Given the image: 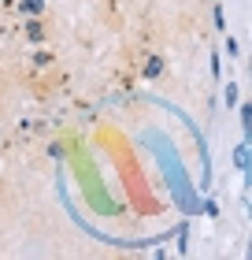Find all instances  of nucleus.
<instances>
[{"mask_svg":"<svg viewBox=\"0 0 252 260\" xmlns=\"http://www.w3.org/2000/svg\"><path fill=\"white\" fill-rule=\"evenodd\" d=\"M211 19H215V30H226V19H223V8H215V11H211Z\"/></svg>","mask_w":252,"mask_h":260,"instance_id":"0eeeda50","label":"nucleus"},{"mask_svg":"<svg viewBox=\"0 0 252 260\" xmlns=\"http://www.w3.org/2000/svg\"><path fill=\"white\" fill-rule=\"evenodd\" d=\"M26 34H30V41H41V38H45V26H41L38 19H30V22H26Z\"/></svg>","mask_w":252,"mask_h":260,"instance_id":"39448f33","label":"nucleus"},{"mask_svg":"<svg viewBox=\"0 0 252 260\" xmlns=\"http://www.w3.org/2000/svg\"><path fill=\"white\" fill-rule=\"evenodd\" d=\"M223 101H226V108H237V82H226L223 86Z\"/></svg>","mask_w":252,"mask_h":260,"instance_id":"7ed1b4c3","label":"nucleus"},{"mask_svg":"<svg viewBox=\"0 0 252 260\" xmlns=\"http://www.w3.org/2000/svg\"><path fill=\"white\" fill-rule=\"evenodd\" d=\"M248 71H252V63H248Z\"/></svg>","mask_w":252,"mask_h":260,"instance_id":"6e6552de","label":"nucleus"},{"mask_svg":"<svg viewBox=\"0 0 252 260\" xmlns=\"http://www.w3.org/2000/svg\"><path fill=\"white\" fill-rule=\"evenodd\" d=\"M163 75V60H160V56H152V60L145 63V78H160Z\"/></svg>","mask_w":252,"mask_h":260,"instance_id":"20e7f679","label":"nucleus"},{"mask_svg":"<svg viewBox=\"0 0 252 260\" xmlns=\"http://www.w3.org/2000/svg\"><path fill=\"white\" fill-rule=\"evenodd\" d=\"M241 130H245V138L252 141V101L241 104Z\"/></svg>","mask_w":252,"mask_h":260,"instance_id":"f257e3e1","label":"nucleus"},{"mask_svg":"<svg viewBox=\"0 0 252 260\" xmlns=\"http://www.w3.org/2000/svg\"><path fill=\"white\" fill-rule=\"evenodd\" d=\"M174 234H178V253H186V245H189V238H186V234H189V231H186V227H178Z\"/></svg>","mask_w":252,"mask_h":260,"instance_id":"423d86ee","label":"nucleus"},{"mask_svg":"<svg viewBox=\"0 0 252 260\" xmlns=\"http://www.w3.org/2000/svg\"><path fill=\"white\" fill-rule=\"evenodd\" d=\"M41 8H45V0H19L22 15H41Z\"/></svg>","mask_w":252,"mask_h":260,"instance_id":"f03ea898","label":"nucleus"}]
</instances>
